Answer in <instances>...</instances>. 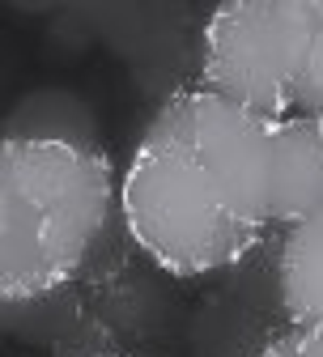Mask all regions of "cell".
Masks as SVG:
<instances>
[{"label": "cell", "mask_w": 323, "mask_h": 357, "mask_svg": "<svg viewBox=\"0 0 323 357\" xmlns=\"http://www.w3.org/2000/svg\"><path fill=\"white\" fill-rule=\"evenodd\" d=\"M119 226L170 281H209L272 234V119L209 89L153 111L119 174Z\"/></svg>", "instance_id": "6da1fadb"}, {"label": "cell", "mask_w": 323, "mask_h": 357, "mask_svg": "<svg viewBox=\"0 0 323 357\" xmlns=\"http://www.w3.org/2000/svg\"><path fill=\"white\" fill-rule=\"evenodd\" d=\"M107 149L0 137V302L47 298L85 277L119 234Z\"/></svg>", "instance_id": "7a4b0ae2"}, {"label": "cell", "mask_w": 323, "mask_h": 357, "mask_svg": "<svg viewBox=\"0 0 323 357\" xmlns=\"http://www.w3.org/2000/svg\"><path fill=\"white\" fill-rule=\"evenodd\" d=\"M315 34V0H239L209 9L200 89L260 119L298 111V85Z\"/></svg>", "instance_id": "3957f363"}, {"label": "cell", "mask_w": 323, "mask_h": 357, "mask_svg": "<svg viewBox=\"0 0 323 357\" xmlns=\"http://www.w3.org/2000/svg\"><path fill=\"white\" fill-rule=\"evenodd\" d=\"M183 306L174 281L119 234L73 281V324L47 357H145L183 336Z\"/></svg>", "instance_id": "277c9868"}, {"label": "cell", "mask_w": 323, "mask_h": 357, "mask_svg": "<svg viewBox=\"0 0 323 357\" xmlns=\"http://www.w3.org/2000/svg\"><path fill=\"white\" fill-rule=\"evenodd\" d=\"M89 38L128 64V77L145 102L170 98L200 85V38L209 13L196 5H81L73 9Z\"/></svg>", "instance_id": "5b68a950"}, {"label": "cell", "mask_w": 323, "mask_h": 357, "mask_svg": "<svg viewBox=\"0 0 323 357\" xmlns=\"http://www.w3.org/2000/svg\"><path fill=\"white\" fill-rule=\"evenodd\" d=\"M323 213V119H272V230L285 234Z\"/></svg>", "instance_id": "8992f818"}, {"label": "cell", "mask_w": 323, "mask_h": 357, "mask_svg": "<svg viewBox=\"0 0 323 357\" xmlns=\"http://www.w3.org/2000/svg\"><path fill=\"white\" fill-rule=\"evenodd\" d=\"M290 324L264 315L239 294H230L213 281V289L188 306L183 319V344L192 357H260L276 332H285Z\"/></svg>", "instance_id": "52a82bcc"}, {"label": "cell", "mask_w": 323, "mask_h": 357, "mask_svg": "<svg viewBox=\"0 0 323 357\" xmlns=\"http://www.w3.org/2000/svg\"><path fill=\"white\" fill-rule=\"evenodd\" d=\"M0 137L9 141H47L73 149L103 153V123L98 111L73 85H34L13 98V107L0 119Z\"/></svg>", "instance_id": "ba28073f"}, {"label": "cell", "mask_w": 323, "mask_h": 357, "mask_svg": "<svg viewBox=\"0 0 323 357\" xmlns=\"http://www.w3.org/2000/svg\"><path fill=\"white\" fill-rule=\"evenodd\" d=\"M281 302L290 328L323 336V213L281 234Z\"/></svg>", "instance_id": "9c48e42d"}, {"label": "cell", "mask_w": 323, "mask_h": 357, "mask_svg": "<svg viewBox=\"0 0 323 357\" xmlns=\"http://www.w3.org/2000/svg\"><path fill=\"white\" fill-rule=\"evenodd\" d=\"M298 115L323 119V0H315V34H310V52L298 85Z\"/></svg>", "instance_id": "30bf717a"}, {"label": "cell", "mask_w": 323, "mask_h": 357, "mask_svg": "<svg viewBox=\"0 0 323 357\" xmlns=\"http://www.w3.org/2000/svg\"><path fill=\"white\" fill-rule=\"evenodd\" d=\"M260 357H323V336L306 328H285L272 336V344Z\"/></svg>", "instance_id": "8fae6325"}]
</instances>
